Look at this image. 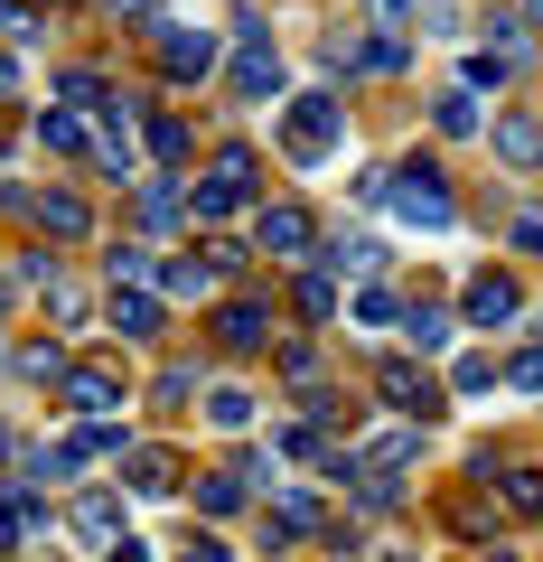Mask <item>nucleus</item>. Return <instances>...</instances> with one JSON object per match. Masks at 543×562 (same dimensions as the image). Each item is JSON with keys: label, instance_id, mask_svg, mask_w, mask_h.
Segmentation results:
<instances>
[{"label": "nucleus", "instance_id": "0eeeda50", "mask_svg": "<svg viewBox=\"0 0 543 562\" xmlns=\"http://www.w3.org/2000/svg\"><path fill=\"white\" fill-rule=\"evenodd\" d=\"M516 310H524L516 272H497V262H487V272H468V291H460V319H468V328H487V338H497V328H516Z\"/></svg>", "mask_w": 543, "mask_h": 562}, {"label": "nucleus", "instance_id": "473e14b6", "mask_svg": "<svg viewBox=\"0 0 543 562\" xmlns=\"http://www.w3.org/2000/svg\"><path fill=\"white\" fill-rule=\"evenodd\" d=\"M76 535H94V543L122 535V506H113V497H76Z\"/></svg>", "mask_w": 543, "mask_h": 562}, {"label": "nucleus", "instance_id": "f8f14e48", "mask_svg": "<svg viewBox=\"0 0 543 562\" xmlns=\"http://www.w3.org/2000/svg\"><path fill=\"white\" fill-rule=\"evenodd\" d=\"M216 347L225 357H262L272 347V310L262 301H216Z\"/></svg>", "mask_w": 543, "mask_h": 562}, {"label": "nucleus", "instance_id": "a878e982", "mask_svg": "<svg viewBox=\"0 0 543 562\" xmlns=\"http://www.w3.org/2000/svg\"><path fill=\"white\" fill-rule=\"evenodd\" d=\"M450 403H460V394H487V384H497V357H487V347H468V357H450Z\"/></svg>", "mask_w": 543, "mask_h": 562}, {"label": "nucleus", "instance_id": "c756f323", "mask_svg": "<svg viewBox=\"0 0 543 562\" xmlns=\"http://www.w3.org/2000/svg\"><path fill=\"white\" fill-rule=\"evenodd\" d=\"M365 29H394V38H412V29H422V0H365Z\"/></svg>", "mask_w": 543, "mask_h": 562}, {"label": "nucleus", "instance_id": "aec40b11", "mask_svg": "<svg viewBox=\"0 0 543 562\" xmlns=\"http://www.w3.org/2000/svg\"><path fill=\"white\" fill-rule=\"evenodd\" d=\"M328 272H338V281H375L384 272V244L375 235H328Z\"/></svg>", "mask_w": 543, "mask_h": 562}, {"label": "nucleus", "instance_id": "f03ea898", "mask_svg": "<svg viewBox=\"0 0 543 562\" xmlns=\"http://www.w3.org/2000/svg\"><path fill=\"white\" fill-rule=\"evenodd\" d=\"M384 206H394L403 225H431V235H450L460 225V188H450V169L431 160H394V179H384Z\"/></svg>", "mask_w": 543, "mask_h": 562}, {"label": "nucleus", "instance_id": "f257e3e1", "mask_svg": "<svg viewBox=\"0 0 543 562\" xmlns=\"http://www.w3.org/2000/svg\"><path fill=\"white\" fill-rule=\"evenodd\" d=\"M338 140H347V94L338 85H309V94L282 103V160L291 169H319Z\"/></svg>", "mask_w": 543, "mask_h": 562}, {"label": "nucleus", "instance_id": "6e6552de", "mask_svg": "<svg viewBox=\"0 0 543 562\" xmlns=\"http://www.w3.org/2000/svg\"><path fill=\"white\" fill-rule=\"evenodd\" d=\"M103 319H113V328H122L132 347H150V338L169 328V301H160V291H142V281H113V301H103Z\"/></svg>", "mask_w": 543, "mask_h": 562}, {"label": "nucleus", "instance_id": "dca6fc26", "mask_svg": "<svg viewBox=\"0 0 543 562\" xmlns=\"http://www.w3.org/2000/svg\"><path fill=\"white\" fill-rule=\"evenodd\" d=\"M431 132H450V140L487 132V113H478V85H441V94H431Z\"/></svg>", "mask_w": 543, "mask_h": 562}, {"label": "nucleus", "instance_id": "393cba45", "mask_svg": "<svg viewBox=\"0 0 543 562\" xmlns=\"http://www.w3.org/2000/svg\"><path fill=\"white\" fill-rule=\"evenodd\" d=\"M301 319H309V328L338 319V272H328V262H319V272H301Z\"/></svg>", "mask_w": 543, "mask_h": 562}, {"label": "nucleus", "instance_id": "c85d7f7f", "mask_svg": "<svg viewBox=\"0 0 543 562\" xmlns=\"http://www.w3.org/2000/svg\"><path fill=\"white\" fill-rule=\"evenodd\" d=\"M497 375H506V394H543V338H534V347H516Z\"/></svg>", "mask_w": 543, "mask_h": 562}, {"label": "nucleus", "instance_id": "f3484780", "mask_svg": "<svg viewBox=\"0 0 543 562\" xmlns=\"http://www.w3.org/2000/svg\"><path fill=\"white\" fill-rule=\"evenodd\" d=\"M262 535H272V543H291V535H328V506H319V497H291V487H282V497H272V516H262Z\"/></svg>", "mask_w": 543, "mask_h": 562}, {"label": "nucleus", "instance_id": "b1692460", "mask_svg": "<svg viewBox=\"0 0 543 562\" xmlns=\"http://www.w3.org/2000/svg\"><path fill=\"white\" fill-rule=\"evenodd\" d=\"M347 319H357V328H403V301L384 291V281H357V301H347Z\"/></svg>", "mask_w": 543, "mask_h": 562}, {"label": "nucleus", "instance_id": "72a5a7b5", "mask_svg": "<svg viewBox=\"0 0 543 562\" xmlns=\"http://www.w3.org/2000/svg\"><path fill=\"white\" fill-rule=\"evenodd\" d=\"M506 244H516V254H534V262H543V206H516V216H506Z\"/></svg>", "mask_w": 543, "mask_h": 562}, {"label": "nucleus", "instance_id": "58836bf2", "mask_svg": "<svg viewBox=\"0 0 543 562\" xmlns=\"http://www.w3.org/2000/svg\"><path fill=\"white\" fill-rule=\"evenodd\" d=\"M516 20H524V29H534V38H543V0H516Z\"/></svg>", "mask_w": 543, "mask_h": 562}, {"label": "nucleus", "instance_id": "6ab92c4d", "mask_svg": "<svg viewBox=\"0 0 543 562\" xmlns=\"http://www.w3.org/2000/svg\"><path fill=\"white\" fill-rule=\"evenodd\" d=\"M403 347H412V357H441L450 347V310L441 301H403Z\"/></svg>", "mask_w": 543, "mask_h": 562}, {"label": "nucleus", "instance_id": "2f4dec72", "mask_svg": "<svg viewBox=\"0 0 543 562\" xmlns=\"http://www.w3.org/2000/svg\"><path fill=\"white\" fill-rule=\"evenodd\" d=\"M103 272H113V281H160V262H150V244H113Z\"/></svg>", "mask_w": 543, "mask_h": 562}, {"label": "nucleus", "instance_id": "423d86ee", "mask_svg": "<svg viewBox=\"0 0 543 562\" xmlns=\"http://www.w3.org/2000/svg\"><path fill=\"white\" fill-rule=\"evenodd\" d=\"M309 244H319V225H309V206H301V198H262V206H253V254L301 262Z\"/></svg>", "mask_w": 543, "mask_h": 562}, {"label": "nucleus", "instance_id": "7c9ffc66", "mask_svg": "<svg viewBox=\"0 0 543 562\" xmlns=\"http://www.w3.org/2000/svg\"><path fill=\"white\" fill-rule=\"evenodd\" d=\"M150 160H160V169H179V160H188V122H179V113L150 122Z\"/></svg>", "mask_w": 543, "mask_h": 562}, {"label": "nucleus", "instance_id": "a19ab883", "mask_svg": "<svg viewBox=\"0 0 543 562\" xmlns=\"http://www.w3.org/2000/svg\"><path fill=\"white\" fill-rule=\"evenodd\" d=\"M534 319H543V310H534Z\"/></svg>", "mask_w": 543, "mask_h": 562}, {"label": "nucleus", "instance_id": "bb28decb", "mask_svg": "<svg viewBox=\"0 0 543 562\" xmlns=\"http://www.w3.org/2000/svg\"><path fill=\"white\" fill-rule=\"evenodd\" d=\"M487 487H497V497L516 506V516H543V469H497Z\"/></svg>", "mask_w": 543, "mask_h": 562}, {"label": "nucleus", "instance_id": "9b49d317", "mask_svg": "<svg viewBox=\"0 0 543 562\" xmlns=\"http://www.w3.org/2000/svg\"><path fill=\"white\" fill-rule=\"evenodd\" d=\"M38 150H47V160H94V113H76V103H38Z\"/></svg>", "mask_w": 543, "mask_h": 562}, {"label": "nucleus", "instance_id": "2eb2a0df", "mask_svg": "<svg viewBox=\"0 0 543 562\" xmlns=\"http://www.w3.org/2000/svg\"><path fill=\"white\" fill-rule=\"evenodd\" d=\"M132 198H142V225H188V188H179V169H150V179H132Z\"/></svg>", "mask_w": 543, "mask_h": 562}, {"label": "nucleus", "instance_id": "1a4fd4ad", "mask_svg": "<svg viewBox=\"0 0 543 562\" xmlns=\"http://www.w3.org/2000/svg\"><path fill=\"white\" fill-rule=\"evenodd\" d=\"M29 225L57 235V244H94V206H84L76 188H38V198H29Z\"/></svg>", "mask_w": 543, "mask_h": 562}, {"label": "nucleus", "instance_id": "412c9836", "mask_svg": "<svg viewBox=\"0 0 543 562\" xmlns=\"http://www.w3.org/2000/svg\"><path fill=\"white\" fill-rule=\"evenodd\" d=\"M122 479H132V497H169L179 487V460L169 450H122Z\"/></svg>", "mask_w": 543, "mask_h": 562}, {"label": "nucleus", "instance_id": "20e7f679", "mask_svg": "<svg viewBox=\"0 0 543 562\" xmlns=\"http://www.w3.org/2000/svg\"><path fill=\"white\" fill-rule=\"evenodd\" d=\"M225 85H235L244 103H272V94H282V47H272V20H253V10L235 20V66H225Z\"/></svg>", "mask_w": 543, "mask_h": 562}, {"label": "nucleus", "instance_id": "9d476101", "mask_svg": "<svg viewBox=\"0 0 543 562\" xmlns=\"http://www.w3.org/2000/svg\"><path fill=\"white\" fill-rule=\"evenodd\" d=\"M150 38H160V66L179 85H197L206 66H216V38H206V29H188V20H150Z\"/></svg>", "mask_w": 543, "mask_h": 562}, {"label": "nucleus", "instance_id": "5701e85b", "mask_svg": "<svg viewBox=\"0 0 543 562\" xmlns=\"http://www.w3.org/2000/svg\"><path fill=\"white\" fill-rule=\"evenodd\" d=\"M206 422L216 431H253V384H206Z\"/></svg>", "mask_w": 543, "mask_h": 562}, {"label": "nucleus", "instance_id": "4be33fe9", "mask_svg": "<svg viewBox=\"0 0 543 562\" xmlns=\"http://www.w3.org/2000/svg\"><path fill=\"white\" fill-rule=\"evenodd\" d=\"M244 497H253V487H244V469H235V460H225V469H206V479H197V516H235Z\"/></svg>", "mask_w": 543, "mask_h": 562}, {"label": "nucleus", "instance_id": "39448f33", "mask_svg": "<svg viewBox=\"0 0 543 562\" xmlns=\"http://www.w3.org/2000/svg\"><path fill=\"white\" fill-rule=\"evenodd\" d=\"M375 394L394 403L403 422H422V431H431V422L450 413V384L431 375V366H412V357H384V366H375Z\"/></svg>", "mask_w": 543, "mask_h": 562}, {"label": "nucleus", "instance_id": "4c0bfd02", "mask_svg": "<svg viewBox=\"0 0 543 562\" xmlns=\"http://www.w3.org/2000/svg\"><path fill=\"white\" fill-rule=\"evenodd\" d=\"M179 562H225V543H216V535H188V543H179Z\"/></svg>", "mask_w": 543, "mask_h": 562}, {"label": "nucleus", "instance_id": "cd10ccee", "mask_svg": "<svg viewBox=\"0 0 543 562\" xmlns=\"http://www.w3.org/2000/svg\"><path fill=\"white\" fill-rule=\"evenodd\" d=\"M47 310H57V328H84V281H66V272H47Z\"/></svg>", "mask_w": 543, "mask_h": 562}, {"label": "nucleus", "instance_id": "f704fd0d", "mask_svg": "<svg viewBox=\"0 0 543 562\" xmlns=\"http://www.w3.org/2000/svg\"><path fill=\"white\" fill-rule=\"evenodd\" d=\"M38 29H47V20L29 10V0H0V38H38Z\"/></svg>", "mask_w": 543, "mask_h": 562}, {"label": "nucleus", "instance_id": "c9c22d12", "mask_svg": "<svg viewBox=\"0 0 543 562\" xmlns=\"http://www.w3.org/2000/svg\"><path fill=\"white\" fill-rule=\"evenodd\" d=\"M20 375H38V384H57V375H66V357H57V347H29V357H20Z\"/></svg>", "mask_w": 543, "mask_h": 562}, {"label": "nucleus", "instance_id": "ddd939ff", "mask_svg": "<svg viewBox=\"0 0 543 562\" xmlns=\"http://www.w3.org/2000/svg\"><path fill=\"white\" fill-rule=\"evenodd\" d=\"M487 150L506 169H543V113H497L487 122Z\"/></svg>", "mask_w": 543, "mask_h": 562}, {"label": "nucleus", "instance_id": "e433bc0d", "mask_svg": "<svg viewBox=\"0 0 543 562\" xmlns=\"http://www.w3.org/2000/svg\"><path fill=\"white\" fill-rule=\"evenodd\" d=\"M188 394H197V375H188V366H169V375L150 384V403H188Z\"/></svg>", "mask_w": 543, "mask_h": 562}, {"label": "nucleus", "instance_id": "a211bd4d", "mask_svg": "<svg viewBox=\"0 0 543 562\" xmlns=\"http://www.w3.org/2000/svg\"><path fill=\"white\" fill-rule=\"evenodd\" d=\"M216 272H225L216 254H179V262H160V291H169V301H206V291H216Z\"/></svg>", "mask_w": 543, "mask_h": 562}, {"label": "nucleus", "instance_id": "ea45409f", "mask_svg": "<svg viewBox=\"0 0 543 562\" xmlns=\"http://www.w3.org/2000/svg\"><path fill=\"white\" fill-rule=\"evenodd\" d=\"M487 562H516V553H506V543H487Z\"/></svg>", "mask_w": 543, "mask_h": 562}, {"label": "nucleus", "instance_id": "4468645a", "mask_svg": "<svg viewBox=\"0 0 543 562\" xmlns=\"http://www.w3.org/2000/svg\"><path fill=\"white\" fill-rule=\"evenodd\" d=\"M122 394H132V384H122L113 366H76V375H66V403H76L84 422H113V413H122Z\"/></svg>", "mask_w": 543, "mask_h": 562}, {"label": "nucleus", "instance_id": "7ed1b4c3", "mask_svg": "<svg viewBox=\"0 0 543 562\" xmlns=\"http://www.w3.org/2000/svg\"><path fill=\"white\" fill-rule=\"evenodd\" d=\"M244 198H262V150H253V140H225V150H216V169H206V179L188 188V216H197V225H216V216H235Z\"/></svg>", "mask_w": 543, "mask_h": 562}]
</instances>
